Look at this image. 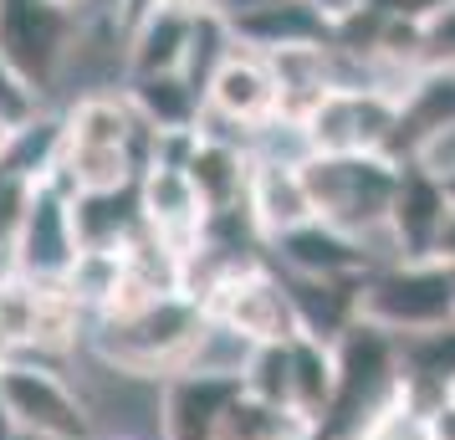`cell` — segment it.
Returning <instances> with one entry per match:
<instances>
[{
	"label": "cell",
	"mask_w": 455,
	"mask_h": 440,
	"mask_svg": "<svg viewBox=\"0 0 455 440\" xmlns=\"http://www.w3.org/2000/svg\"><path fill=\"white\" fill-rule=\"evenodd\" d=\"M205 308L185 292H169L159 302H148L139 313L124 317H98L87 328V354L98 358L103 369L128 379H148V384H164V379L185 374L195 343L205 333Z\"/></svg>",
	"instance_id": "obj_1"
},
{
	"label": "cell",
	"mask_w": 455,
	"mask_h": 440,
	"mask_svg": "<svg viewBox=\"0 0 455 440\" xmlns=\"http://www.w3.org/2000/svg\"><path fill=\"white\" fill-rule=\"evenodd\" d=\"M399 174H404V164H394L389 154H348V159L307 154L302 159V180H307L317 220H328L358 241L384 236Z\"/></svg>",
	"instance_id": "obj_2"
},
{
	"label": "cell",
	"mask_w": 455,
	"mask_h": 440,
	"mask_svg": "<svg viewBox=\"0 0 455 440\" xmlns=\"http://www.w3.org/2000/svg\"><path fill=\"white\" fill-rule=\"evenodd\" d=\"M0 399L21 440H103L87 395L72 389V379L52 358L5 354L0 358Z\"/></svg>",
	"instance_id": "obj_3"
},
{
	"label": "cell",
	"mask_w": 455,
	"mask_h": 440,
	"mask_svg": "<svg viewBox=\"0 0 455 440\" xmlns=\"http://www.w3.org/2000/svg\"><path fill=\"white\" fill-rule=\"evenodd\" d=\"M358 317L394 338L455 323V276L445 261H384L358 292Z\"/></svg>",
	"instance_id": "obj_4"
},
{
	"label": "cell",
	"mask_w": 455,
	"mask_h": 440,
	"mask_svg": "<svg viewBox=\"0 0 455 440\" xmlns=\"http://www.w3.org/2000/svg\"><path fill=\"white\" fill-rule=\"evenodd\" d=\"M83 42V21L46 0H0V62L11 67L36 98L62 83L72 52Z\"/></svg>",
	"instance_id": "obj_5"
},
{
	"label": "cell",
	"mask_w": 455,
	"mask_h": 440,
	"mask_svg": "<svg viewBox=\"0 0 455 440\" xmlns=\"http://www.w3.org/2000/svg\"><path fill=\"white\" fill-rule=\"evenodd\" d=\"M205 317L226 323L230 333H241L246 343H287L297 338V308H291L287 276L271 272V261H246L230 267L205 297Z\"/></svg>",
	"instance_id": "obj_6"
},
{
	"label": "cell",
	"mask_w": 455,
	"mask_h": 440,
	"mask_svg": "<svg viewBox=\"0 0 455 440\" xmlns=\"http://www.w3.org/2000/svg\"><path fill=\"white\" fill-rule=\"evenodd\" d=\"M399 128V92L389 87H332L317 103L302 133L312 154L348 159V154H389Z\"/></svg>",
	"instance_id": "obj_7"
},
{
	"label": "cell",
	"mask_w": 455,
	"mask_h": 440,
	"mask_svg": "<svg viewBox=\"0 0 455 440\" xmlns=\"http://www.w3.org/2000/svg\"><path fill=\"white\" fill-rule=\"evenodd\" d=\"M77 226H72V189L46 174L31 185L16 226V272L36 276V282H62L67 267L77 261Z\"/></svg>",
	"instance_id": "obj_8"
},
{
	"label": "cell",
	"mask_w": 455,
	"mask_h": 440,
	"mask_svg": "<svg viewBox=\"0 0 455 440\" xmlns=\"http://www.w3.org/2000/svg\"><path fill=\"white\" fill-rule=\"evenodd\" d=\"M451 215H455L451 185L435 180L430 169L404 164L389 205V226H384L394 261H440V236L451 226Z\"/></svg>",
	"instance_id": "obj_9"
},
{
	"label": "cell",
	"mask_w": 455,
	"mask_h": 440,
	"mask_svg": "<svg viewBox=\"0 0 455 440\" xmlns=\"http://www.w3.org/2000/svg\"><path fill=\"white\" fill-rule=\"evenodd\" d=\"M139 220L180 261L200 252L210 231V210L200 200V189L189 185L185 169H169V164H148L139 174Z\"/></svg>",
	"instance_id": "obj_10"
},
{
	"label": "cell",
	"mask_w": 455,
	"mask_h": 440,
	"mask_svg": "<svg viewBox=\"0 0 455 440\" xmlns=\"http://www.w3.org/2000/svg\"><path fill=\"white\" fill-rule=\"evenodd\" d=\"M205 118L235 128V133H256L276 118V77L271 62L251 46H230V57L215 67V77L205 83Z\"/></svg>",
	"instance_id": "obj_11"
},
{
	"label": "cell",
	"mask_w": 455,
	"mask_h": 440,
	"mask_svg": "<svg viewBox=\"0 0 455 440\" xmlns=\"http://www.w3.org/2000/svg\"><path fill=\"white\" fill-rule=\"evenodd\" d=\"M271 261L287 276H302V282H369L379 272L369 256V241L338 231L328 220H307L282 241H271Z\"/></svg>",
	"instance_id": "obj_12"
},
{
	"label": "cell",
	"mask_w": 455,
	"mask_h": 440,
	"mask_svg": "<svg viewBox=\"0 0 455 440\" xmlns=\"http://www.w3.org/2000/svg\"><path fill=\"white\" fill-rule=\"evenodd\" d=\"M455 128V67H425L399 92V128H394L389 159L410 164L435 133Z\"/></svg>",
	"instance_id": "obj_13"
},
{
	"label": "cell",
	"mask_w": 455,
	"mask_h": 440,
	"mask_svg": "<svg viewBox=\"0 0 455 440\" xmlns=\"http://www.w3.org/2000/svg\"><path fill=\"white\" fill-rule=\"evenodd\" d=\"M251 169H256L251 144H241V139H220V133H200V128H195L185 174H189V185L200 189V200H205L210 215L246 210Z\"/></svg>",
	"instance_id": "obj_14"
},
{
	"label": "cell",
	"mask_w": 455,
	"mask_h": 440,
	"mask_svg": "<svg viewBox=\"0 0 455 440\" xmlns=\"http://www.w3.org/2000/svg\"><path fill=\"white\" fill-rule=\"evenodd\" d=\"M246 215L251 226L261 231V241H282L287 231L317 220L307 195V180H302V164H282V159H256L251 169V189H246Z\"/></svg>",
	"instance_id": "obj_15"
},
{
	"label": "cell",
	"mask_w": 455,
	"mask_h": 440,
	"mask_svg": "<svg viewBox=\"0 0 455 440\" xmlns=\"http://www.w3.org/2000/svg\"><path fill=\"white\" fill-rule=\"evenodd\" d=\"M189 42H195V16H180L169 5H148L133 16L124 36V72L128 77H159V72H185Z\"/></svg>",
	"instance_id": "obj_16"
},
{
	"label": "cell",
	"mask_w": 455,
	"mask_h": 440,
	"mask_svg": "<svg viewBox=\"0 0 455 440\" xmlns=\"http://www.w3.org/2000/svg\"><path fill=\"white\" fill-rule=\"evenodd\" d=\"M241 389V379L215 374H174L159 384V425L164 440H210L215 420Z\"/></svg>",
	"instance_id": "obj_17"
},
{
	"label": "cell",
	"mask_w": 455,
	"mask_h": 440,
	"mask_svg": "<svg viewBox=\"0 0 455 440\" xmlns=\"http://www.w3.org/2000/svg\"><path fill=\"white\" fill-rule=\"evenodd\" d=\"M235 42L251 46V52H287V46H332L328 21L312 11L307 0H276V5H261V11H246V16H226Z\"/></svg>",
	"instance_id": "obj_18"
},
{
	"label": "cell",
	"mask_w": 455,
	"mask_h": 440,
	"mask_svg": "<svg viewBox=\"0 0 455 440\" xmlns=\"http://www.w3.org/2000/svg\"><path fill=\"white\" fill-rule=\"evenodd\" d=\"M128 103L154 133H195L205 118V92L185 72H159V77H128Z\"/></svg>",
	"instance_id": "obj_19"
},
{
	"label": "cell",
	"mask_w": 455,
	"mask_h": 440,
	"mask_svg": "<svg viewBox=\"0 0 455 440\" xmlns=\"http://www.w3.org/2000/svg\"><path fill=\"white\" fill-rule=\"evenodd\" d=\"M332 399H338V354H332V343L297 333L291 338V404H297V415L323 430L332 415Z\"/></svg>",
	"instance_id": "obj_20"
},
{
	"label": "cell",
	"mask_w": 455,
	"mask_h": 440,
	"mask_svg": "<svg viewBox=\"0 0 455 440\" xmlns=\"http://www.w3.org/2000/svg\"><path fill=\"white\" fill-rule=\"evenodd\" d=\"M210 440H317V425L302 420L297 410H282V404H267V399L235 389Z\"/></svg>",
	"instance_id": "obj_21"
},
{
	"label": "cell",
	"mask_w": 455,
	"mask_h": 440,
	"mask_svg": "<svg viewBox=\"0 0 455 440\" xmlns=\"http://www.w3.org/2000/svg\"><path fill=\"white\" fill-rule=\"evenodd\" d=\"M36 113H46V103L31 92V87L11 72V67L0 62V118H11V124H31Z\"/></svg>",
	"instance_id": "obj_22"
},
{
	"label": "cell",
	"mask_w": 455,
	"mask_h": 440,
	"mask_svg": "<svg viewBox=\"0 0 455 440\" xmlns=\"http://www.w3.org/2000/svg\"><path fill=\"white\" fill-rule=\"evenodd\" d=\"M425 67H455V5L425 21Z\"/></svg>",
	"instance_id": "obj_23"
},
{
	"label": "cell",
	"mask_w": 455,
	"mask_h": 440,
	"mask_svg": "<svg viewBox=\"0 0 455 440\" xmlns=\"http://www.w3.org/2000/svg\"><path fill=\"white\" fill-rule=\"evenodd\" d=\"M410 164L430 169L435 180H445V185H451V180H455V128H445V133H435V139H430L425 148H419V154H414Z\"/></svg>",
	"instance_id": "obj_24"
},
{
	"label": "cell",
	"mask_w": 455,
	"mask_h": 440,
	"mask_svg": "<svg viewBox=\"0 0 455 440\" xmlns=\"http://www.w3.org/2000/svg\"><path fill=\"white\" fill-rule=\"evenodd\" d=\"M307 5L323 16V21H328V31H343V26L358 21L363 11H373L379 0H307Z\"/></svg>",
	"instance_id": "obj_25"
},
{
	"label": "cell",
	"mask_w": 455,
	"mask_h": 440,
	"mask_svg": "<svg viewBox=\"0 0 455 440\" xmlns=\"http://www.w3.org/2000/svg\"><path fill=\"white\" fill-rule=\"evenodd\" d=\"M419 440H455V384L451 395L435 404L430 415H425V425H419Z\"/></svg>",
	"instance_id": "obj_26"
},
{
	"label": "cell",
	"mask_w": 455,
	"mask_h": 440,
	"mask_svg": "<svg viewBox=\"0 0 455 440\" xmlns=\"http://www.w3.org/2000/svg\"><path fill=\"white\" fill-rule=\"evenodd\" d=\"M379 5H384V11H389V16H404V21H430V16H440V11H445V5H455V0H379Z\"/></svg>",
	"instance_id": "obj_27"
},
{
	"label": "cell",
	"mask_w": 455,
	"mask_h": 440,
	"mask_svg": "<svg viewBox=\"0 0 455 440\" xmlns=\"http://www.w3.org/2000/svg\"><path fill=\"white\" fill-rule=\"evenodd\" d=\"M46 5H57V11H67V16H77V21H87L98 0H46Z\"/></svg>",
	"instance_id": "obj_28"
},
{
	"label": "cell",
	"mask_w": 455,
	"mask_h": 440,
	"mask_svg": "<svg viewBox=\"0 0 455 440\" xmlns=\"http://www.w3.org/2000/svg\"><path fill=\"white\" fill-rule=\"evenodd\" d=\"M16 133H21V124L0 118V164H5V154H11V144H16Z\"/></svg>",
	"instance_id": "obj_29"
},
{
	"label": "cell",
	"mask_w": 455,
	"mask_h": 440,
	"mask_svg": "<svg viewBox=\"0 0 455 440\" xmlns=\"http://www.w3.org/2000/svg\"><path fill=\"white\" fill-rule=\"evenodd\" d=\"M440 261L455 267V215H451V226H445V236H440Z\"/></svg>",
	"instance_id": "obj_30"
},
{
	"label": "cell",
	"mask_w": 455,
	"mask_h": 440,
	"mask_svg": "<svg viewBox=\"0 0 455 440\" xmlns=\"http://www.w3.org/2000/svg\"><path fill=\"white\" fill-rule=\"evenodd\" d=\"M261 5H276V0H226V16H246V11H261Z\"/></svg>",
	"instance_id": "obj_31"
},
{
	"label": "cell",
	"mask_w": 455,
	"mask_h": 440,
	"mask_svg": "<svg viewBox=\"0 0 455 440\" xmlns=\"http://www.w3.org/2000/svg\"><path fill=\"white\" fill-rule=\"evenodd\" d=\"M323 440H373L369 430H348V436H323Z\"/></svg>",
	"instance_id": "obj_32"
},
{
	"label": "cell",
	"mask_w": 455,
	"mask_h": 440,
	"mask_svg": "<svg viewBox=\"0 0 455 440\" xmlns=\"http://www.w3.org/2000/svg\"><path fill=\"white\" fill-rule=\"evenodd\" d=\"M451 200H455V180H451Z\"/></svg>",
	"instance_id": "obj_33"
},
{
	"label": "cell",
	"mask_w": 455,
	"mask_h": 440,
	"mask_svg": "<svg viewBox=\"0 0 455 440\" xmlns=\"http://www.w3.org/2000/svg\"><path fill=\"white\" fill-rule=\"evenodd\" d=\"M451 276H455V267H451Z\"/></svg>",
	"instance_id": "obj_34"
}]
</instances>
